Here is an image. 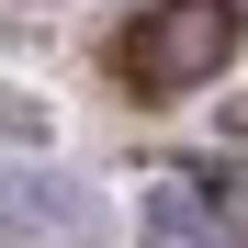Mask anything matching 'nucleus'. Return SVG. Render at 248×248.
<instances>
[{"label": "nucleus", "mask_w": 248, "mask_h": 248, "mask_svg": "<svg viewBox=\"0 0 248 248\" xmlns=\"http://www.w3.org/2000/svg\"><path fill=\"white\" fill-rule=\"evenodd\" d=\"M226 57H237V0H147L136 34H124V79H136L147 102L203 91Z\"/></svg>", "instance_id": "nucleus-1"}, {"label": "nucleus", "mask_w": 248, "mask_h": 248, "mask_svg": "<svg viewBox=\"0 0 248 248\" xmlns=\"http://www.w3.org/2000/svg\"><path fill=\"white\" fill-rule=\"evenodd\" d=\"M136 237H147V248H237V215H226L203 181L158 170V181L136 192Z\"/></svg>", "instance_id": "nucleus-2"}]
</instances>
